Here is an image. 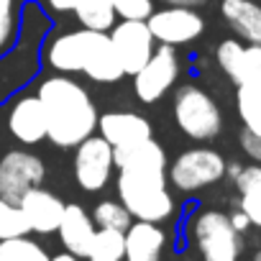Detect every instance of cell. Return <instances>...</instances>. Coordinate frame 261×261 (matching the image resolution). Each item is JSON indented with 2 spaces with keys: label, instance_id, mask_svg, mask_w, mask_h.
I'll use <instances>...</instances> for the list:
<instances>
[{
  "label": "cell",
  "instance_id": "cell-16",
  "mask_svg": "<svg viewBox=\"0 0 261 261\" xmlns=\"http://www.w3.org/2000/svg\"><path fill=\"white\" fill-rule=\"evenodd\" d=\"M8 130L18 144H41L46 139V113L36 95L13 100L8 110Z\"/></svg>",
  "mask_w": 261,
  "mask_h": 261
},
{
  "label": "cell",
  "instance_id": "cell-7",
  "mask_svg": "<svg viewBox=\"0 0 261 261\" xmlns=\"http://www.w3.org/2000/svg\"><path fill=\"white\" fill-rule=\"evenodd\" d=\"M179 77V57L174 46L159 44L151 54V59L134 74V92L141 102L154 105L159 102L177 82Z\"/></svg>",
  "mask_w": 261,
  "mask_h": 261
},
{
  "label": "cell",
  "instance_id": "cell-24",
  "mask_svg": "<svg viewBox=\"0 0 261 261\" xmlns=\"http://www.w3.org/2000/svg\"><path fill=\"white\" fill-rule=\"evenodd\" d=\"M123 248H125V238L120 230L97 228L85 258L87 261H123Z\"/></svg>",
  "mask_w": 261,
  "mask_h": 261
},
{
  "label": "cell",
  "instance_id": "cell-2",
  "mask_svg": "<svg viewBox=\"0 0 261 261\" xmlns=\"http://www.w3.org/2000/svg\"><path fill=\"white\" fill-rule=\"evenodd\" d=\"M46 113V139L59 149H74L97 128V108L90 92L69 77H49L36 95Z\"/></svg>",
  "mask_w": 261,
  "mask_h": 261
},
{
  "label": "cell",
  "instance_id": "cell-1",
  "mask_svg": "<svg viewBox=\"0 0 261 261\" xmlns=\"http://www.w3.org/2000/svg\"><path fill=\"white\" fill-rule=\"evenodd\" d=\"M118 167V197L134 220L164 223L174 215L177 202L167 185V151L154 139L128 149H113Z\"/></svg>",
  "mask_w": 261,
  "mask_h": 261
},
{
  "label": "cell",
  "instance_id": "cell-35",
  "mask_svg": "<svg viewBox=\"0 0 261 261\" xmlns=\"http://www.w3.org/2000/svg\"><path fill=\"white\" fill-rule=\"evenodd\" d=\"M253 261H261V248H258V251L253 253Z\"/></svg>",
  "mask_w": 261,
  "mask_h": 261
},
{
  "label": "cell",
  "instance_id": "cell-21",
  "mask_svg": "<svg viewBox=\"0 0 261 261\" xmlns=\"http://www.w3.org/2000/svg\"><path fill=\"white\" fill-rule=\"evenodd\" d=\"M85 39H87V29L80 31H67L57 39L49 41L46 46V62L51 69L57 72H82V54H85Z\"/></svg>",
  "mask_w": 261,
  "mask_h": 261
},
{
  "label": "cell",
  "instance_id": "cell-34",
  "mask_svg": "<svg viewBox=\"0 0 261 261\" xmlns=\"http://www.w3.org/2000/svg\"><path fill=\"white\" fill-rule=\"evenodd\" d=\"M49 261H80V258H77V256H72V253H67V251H64V253H57V256H51V258H49Z\"/></svg>",
  "mask_w": 261,
  "mask_h": 261
},
{
  "label": "cell",
  "instance_id": "cell-10",
  "mask_svg": "<svg viewBox=\"0 0 261 261\" xmlns=\"http://www.w3.org/2000/svg\"><path fill=\"white\" fill-rule=\"evenodd\" d=\"M113 146L102 136H90L74 146V179L85 192H100L113 174Z\"/></svg>",
  "mask_w": 261,
  "mask_h": 261
},
{
  "label": "cell",
  "instance_id": "cell-9",
  "mask_svg": "<svg viewBox=\"0 0 261 261\" xmlns=\"http://www.w3.org/2000/svg\"><path fill=\"white\" fill-rule=\"evenodd\" d=\"M146 26H149L154 41H159L164 46L192 44L205 31V21L195 8H177V6H167L162 11H154L146 18Z\"/></svg>",
  "mask_w": 261,
  "mask_h": 261
},
{
  "label": "cell",
  "instance_id": "cell-29",
  "mask_svg": "<svg viewBox=\"0 0 261 261\" xmlns=\"http://www.w3.org/2000/svg\"><path fill=\"white\" fill-rule=\"evenodd\" d=\"M16 39V16L13 0H0V54H3Z\"/></svg>",
  "mask_w": 261,
  "mask_h": 261
},
{
  "label": "cell",
  "instance_id": "cell-25",
  "mask_svg": "<svg viewBox=\"0 0 261 261\" xmlns=\"http://www.w3.org/2000/svg\"><path fill=\"white\" fill-rule=\"evenodd\" d=\"M49 258L51 256L46 253V248L26 236L0 241V261H49Z\"/></svg>",
  "mask_w": 261,
  "mask_h": 261
},
{
  "label": "cell",
  "instance_id": "cell-5",
  "mask_svg": "<svg viewBox=\"0 0 261 261\" xmlns=\"http://www.w3.org/2000/svg\"><path fill=\"white\" fill-rule=\"evenodd\" d=\"M190 238L202 261H241L243 238L223 210H200L190 220Z\"/></svg>",
  "mask_w": 261,
  "mask_h": 261
},
{
  "label": "cell",
  "instance_id": "cell-18",
  "mask_svg": "<svg viewBox=\"0 0 261 261\" xmlns=\"http://www.w3.org/2000/svg\"><path fill=\"white\" fill-rule=\"evenodd\" d=\"M95 223H92V215H87V210L82 205H64V215L59 220V241L64 246L67 253L77 256V258H85L87 251H90V243L95 238Z\"/></svg>",
  "mask_w": 261,
  "mask_h": 261
},
{
  "label": "cell",
  "instance_id": "cell-13",
  "mask_svg": "<svg viewBox=\"0 0 261 261\" xmlns=\"http://www.w3.org/2000/svg\"><path fill=\"white\" fill-rule=\"evenodd\" d=\"M82 74H87L92 82H102V85H113L125 77V72L115 57V49L110 44V36H105L102 31L87 29L85 54H82Z\"/></svg>",
  "mask_w": 261,
  "mask_h": 261
},
{
  "label": "cell",
  "instance_id": "cell-33",
  "mask_svg": "<svg viewBox=\"0 0 261 261\" xmlns=\"http://www.w3.org/2000/svg\"><path fill=\"white\" fill-rule=\"evenodd\" d=\"M241 169H243V164H238V162H230V164H225V177L236 179V177L241 174Z\"/></svg>",
  "mask_w": 261,
  "mask_h": 261
},
{
  "label": "cell",
  "instance_id": "cell-12",
  "mask_svg": "<svg viewBox=\"0 0 261 261\" xmlns=\"http://www.w3.org/2000/svg\"><path fill=\"white\" fill-rule=\"evenodd\" d=\"M218 67L238 85H261V44H241L238 39H225L215 49Z\"/></svg>",
  "mask_w": 261,
  "mask_h": 261
},
{
  "label": "cell",
  "instance_id": "cell-27",
  "mask_svg": "<svg viewBox=\"0 0 261 261\" xmlns=\"http://www.w3.org/2000/svg\"><path fill=\"white\" fill-rule=\"evenodd\" d=\"M29 233H31V228H29V223H26L21 207L0 197V241L23 238V236H29Z\"/></svg>",
  "mask_w": 261,
  "mask_h": 261
},
{
  "label": "cell",
  "instance_id": "cell-17",
  "mask_svg": "<svg viewBox=\"0 0 261 261\" xmlns=\"http://www.w3.org/2000/svg\"><path fill=\"white\" fill-rule=\"evenodd\" d=\"M123 238H125L123 261H162L167 233L156 223L134 220L123 233Z\"/></svg>",
  "mask_w": 261,
  "mask_h": 261
},
{
  "label": "cell",
  "instance_id": "cell-30",
  "mask_svg": "<svg viewBox=\"0 0 261 261\" xmlns=\"http://www.w3.org/2000/svg\"><path fill=\"white\" fill-rule=\"evenodd\" d=\"M243 154L253 162V164H261V136L258 134H251V130H241V139H238Z\"/></svg>",
  "mask_w": 261,
  "mask_h": 261
},
{
  "label": "cell",
  "instance_id": "cell-31",
  "mask_svg": "<svg viewBox=\"0 0 261 261\" xmlns=\"http://www.w3.org/2000/svg\"><path fill=\"white\" fill-rule=\"evenodd\" d=\"M228 218H230V225H233V228H236L241 236H243V233L251 228V220H248V215H246L241 207H238V210H233V213H228Z\"/></svg>",
  "mask_w": 261,
  "mask_h": 261
},
{
  "label": "cell",
  "instance_id": "cell-15",
  "mask_svg": "<svg viewBox=\"0 0 261 261\" xmlns=\"http://www.w3.org/2000/svg\"><path fill=\"white\" fill-rule=\"evenodd\" d=\"M18 207L31 228V233H39V236H49V233H57L59 228V220L64 215V202L44 190V187H34L29 190L21 200H18Z\"/></svg>",
  "mask_w": 261,
  "mask_h": 261
},
{
  "label": "cell",
  "instance_id": "cell-20",
  "mask_svg": "<svg viewBox=\"0 0 261 261\" xmlns=\"http://www.w3.org/2000/svg\"><path fill=\"white\" fill-rule=\"evenodd\" d=\"M220 13L241 41L261 44V3H256V0H223Z\"/></svg>",
  "mask_w": 261,
  "mask_h": 261
},
{
  "label": "cell",
  "instance_id": "cell-8",
  "mask_svg": "<svg viewBox=\"0 0 261 261\" xmlns=\"http://www.w3.org/2000/svg\"><path fill=\"white\" fill-rule=\"evenodd\" d=\"M44 177H46V167H44L41 156H36L31 151L13 149L0 159V197L18 205V200L29 190L41 187Z\"/></svg>",
  "mask_w": 261,
  "mask_h": 261
},
{
  "label": "cell",
  "instance_id": "cell-26",
  "mask_svg": "<svg viewBox=\"0 0 261 261\" xmlns=\"http://www.w3.org/2000/svg\"><path fill=\"white\" fill-rule=\"evenodd\" d=\"M92 223H95L97 228H110V230L125 233L128 225L134 223V218H130V213H128L120 202H115V200H102V202H97L95 210H92Z\"/></svg>",
  "mask_w": 261,
  "mask_h": 261
},
{
  "label": "cell",
  "instance_id": "cell-14",
  "mask_svg": "<svg viewBox=\"0 0 261 261\" xmlns=\"http://www.w3.org/2000/svg\"><path fill=\"white\" fill-rule=\"evenodd\" d=\"M97 128H100V136L113 146V149H128V146H136L151 136V123L139 115V113H130V110H113V113H102L97 118Z\"/></svg>",
  "mask_w": 261,
  "mask_h": 261
},
{
  "label": "cell",
  "instance_id": "cell-6",
  "mask_svg": "<svg viewBox=\"0 0 261 261\" xmlns=\"http://www.w3.org/2000/svg\"><path fill=\"white\" fill-rule=\"evenodd\" d=\"M225 159L215 149H187L182 151L167 172V179L179 190V192H200L210 185H218L225 177Z\"/></svg>",
  "mask_w": 261,
  "mask_h": 261
},
{
  "label": "cell",
  "instance_id": "cell-11",
  "mask_svg": "<svg viewBox=\"0 0 261 261\" xmlns=\"http://www.w3.org/2000/svg\"><path fill=\"white\" fill-rule=\"evenodd\" d=\"M110 44L125 74L134 77L154 54L156 41L146 21H120L110 29Z\"/></svg>",
  "mask_w": 261,
  "mask_h": 261
},
{
  "label": "cell",
  "instance_id": "cell-3",
  "mask_svg": "<svg viewBox=\"0 0 261 261\" xmlns=\"http://www.w3.org/2000/svg\"><path fill=\"white\" fill-rule=\"evenodd\" d=\"M23 21L29 23L31 39H26V31L21 29L23 41H18L13 51L3 54V59H0V100L11 97L18 87H23L39 74V44L49 29V18L36 3H29L23 8Z\"/></svg>",
  "mask_w": 261,
  "mask_h": 261
},
{
  "label": "cell",
  "instance_id": "cell-32",
  "mask_svg": "<svg viewBox=\"0 0 261 261\" xmlns=\"http://www.w3.org/2000/svg\"><path fill=\"white\" fill-rule=\"evenodd\" d=\"M167 6H177V8H197L202 3H207V0H164Z\"/></svg>",
  "mask_w": 261,
  "mask_h": 261
},
{
  "label": "cell",
  "instance_id": "cell-23",
  "mask_svg": "<svg viewBox=\"0 0 261 261\" xmlns=\"http://www.w3.org/2000/svg\"><path fill=\"white\" fill-rule=\"evenodd\" d=\"M236 108L243 120V128L261 136V85H238Z\"/></svg>",
  "mask_w": 261,
  "mask_h": 261
},
{
  "label": "cell",
  "instance_id": "cell-4",
  "mask_svg": "<svg viewBox=\"0 0 261 261\" xmlns=\"http://www.w3.org/2000/svg\"><path fill=\"white\" fill-rule=\"evenodd\" d=\"M174 123L192 141H210L223 128V113L210 92L197 85H182L174 92Z\"/></svg>",
  "mask_w": 261,
  "mask_h": 261
},
{
  "label": "cell",
  "instance_id": "cell-22",
  "mask_svg": "<svg viewBox=\"0 0 261 261\" xmlns=\"http://www.w3.org/2000/svg\"><path fill=\"white\" fill-rule=\"evenodd\" d=\"M233 185L238 190V207L248 215L251 225L261 228V164L243 167Z\"/></svg>",
  "mask_w": 261,
  "mask_h": 261
},
{
  "label": "cell",
  "instance_id": "cell-36",
  "mask_svg": "<svg viewBox=\"0 0 261 261\" xmlns=\"http://www.w3.org/2000/svg\"><path fill=\"white\" fill-rule=\"evenodd\" d=\"M182 261H195V258H182Z\"/></svg>",
  "mask_w": 261,
  "mask_h": 261
},
{
  "label": "cell",
  "instance_id": "cell-28",
  "mask_svg": "<svg viewBox=\"0 0 261 261\" xmlns=\"http://www.w3.org/2000/svg\"><path fill=\"white\" fill-rule=\"evenodd\" d=\"M115 18L120 21H146L154 13L151 0H110Z\"/></svg>",
  "mask_w": 261,
  "mask_h": 261
},
{
  "label": "cell",
  "instance_id": "cell-19",
  "mask_svg": "<svg viewBox=\"0 0 261 261\" xmlns=\"http://www.w3.org/2000/svg\"><path fill=\"white\" fill-rule=\"evenodd\" d=\"M57 13H74L82 29L90 31H110L115 26V11L110 0H46Z\"/></svg>",
  "mask_w": 261,
  "mask_h": 261
}]
</instances>
